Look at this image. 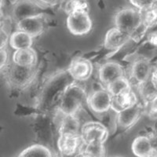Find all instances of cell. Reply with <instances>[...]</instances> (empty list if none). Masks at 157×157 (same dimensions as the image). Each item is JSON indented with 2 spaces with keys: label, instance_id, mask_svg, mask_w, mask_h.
Here are the masks:
<instances>
[{
  "label": "cell",
  "instance_id": "8d00e7d4",
  "mask_svg": "<svg viewBox=\"0 0 157 157\" xmlns=\"http://www.w3.org/2000/svg\"><path fill=\"white\" fill-rule=\"evenodd\" d=\"M150 157H157V156H155V155H152V156H150Z\"/></svg>",
  "mask_w": 157,
  "mask_h": 157
},
{
  "label": "cell",
  "instance_id": "7a4b0ae2",
  "mask_svg": "<svg viewBox=\"0 0 157 157\" xmlns=\"http://www.w3.org/2000/svg\"><path fill=\"white\" fill-rule=\"evenodd\" d=\"M7 84L13 89L24 90L33 82L37 70L35 67H24L18 64H8L1 70Z\"/></svg>",
  "mask_w": 157,
  "mask_h": 157
},
{
  "label": "cell",
  "instance_id": "7402d4cb",
  "mask_svg": "<svg viewBox=\"0 0 157 157\" xmlns=\"http://www.w3.org/2000/svg\"><path fill=\"white\" fill-rule=\"evenodd\" d=\"M139 90L140 96L144 101V105L152 102L157 98V90L154 87L150 79L145 83L137 86Z\"/></svg>",
  "mask_w": 157,
  "mask_h": 157
},
{
  "label": "cell",
  "instance_id": "d4e9b609",
  "mask_svg": "<svg viewBox=\"0 0 157 157\" xmlns=\"http://www.w3.org/2000/svg\"><path fill=\"white\" fill-rule=\"evenodd\" d=\"M82 148L94 157H105V148L102 143H93L89 145H84Z\"/></svg>",
  "mask_w": 157,
  "mask_h": 157
},
{
  "label": "cell",
  "instance_id": "e0dca14e",
  "mask_svg": "<svg viewBox=\"0 0 157 157\" xmlns=\"http://www.w3.org/2000/svg\"><path fill=\"white\" fill-rule=\"evenodd\" d=\"M132 152L137 157H150L154 155L153 149L149 138L146 135H141L133 141Z\"/></svg>",
  "mask_w": 157,
  "mask_h": 157
},
{
  "label": "cell",
  "instance_id": "5b68a950",
  "mask_svg": "<svg viewBox=\"0 0 157 157\" xmlns=\"http://www.w3.org/2000/svg\"><path fill=\"white\" fill-rule=\"evenodd\" d=\"M66 25L71 34L82 36L90 32L93 27V22L88 11H76L68 15Z\"/></svg>",
  "mask_w": 157,
  "mask_h": 157
},
{
  "label": "cell",
  "instance_id": "83f0119b",
  "mask_svg": "<svg viewBox=\"0 0 157 157\" xmlns=\"http://www.w3.org/2000/svg\"><path fill=\"white\" fill-rule=\"evenodd\" d=\"M146 40L151 46L157 47V29L155 25L148 30L146 33Z\"/></svg>",
  "mask_w": 157,
  "mask_h": 157
},
{
  "label": "cell",
  "instance_id": "74e56055",
  "mask_svg": "<svg viewBox=\"0 0 157 157\" xmlns=\"http://www.w3.org/2000/svg\"><path fill=\"white\" fill-rule=\"evenodd\" d=\"M113 157H120V156H113Z\"/></svg>",
  "mask_w": 157,
  "mask_h": 157
},
{
  "label": "cell",
  "instance_id": "7c38bea8",
  "mask_svg": "<svg viewBox=\"0 0 157 157\" xmlns=\"http://www.w3.org/2000/svg\"><path fill=\"white\" fill-rule=\"evenodd\" d=\"M98 76L102 85L106 87L117 78L125 76V73L121 64L116 61H108L100 67Z\"/></svg>",
  "mask_w": 157,
  "mask_h": 157
},
{
  "label": "cell",
  "instance_id": "2e32d148",
  "mask_svg": "<svg viewBox=\"0 0 157 157\" xmlns=\"http://www.w3.org/2000/svg\"><path fill=\"white\" fill-rule=\"evenodd\" d=\"M37 61V53L32 47L17 50L13 54V62L20 66L35 67Z\"/></svg>",
  "mask_w": 157,
  "mask_h": 157
},
{
  "label": "cell",
  "instance_id": "d6986e66",
  "mask_svg": "<svg viewBox=\"0 0 157 157\" xmlns=\"http://www.w3.org/2000/svg\"><path fill=\"white\" fill-rule=\"evenodd\" d=\"M59 127V134H80V123L76 115L64 116Z\"/></svg>",
  "mask_w": 157,
  "mask_h": 157
},
{
  "label": "cell",
  "instance_id": "9c48e42d",
  "mask_svg": "<svg viewBox=\"0 0 157 157\" xmlns=\"http://www.w3.org/2000/svg\"><path fill=\"white\" fill-rule=\"evenodd\" d=\"M152 68L151 62L145 57L134 60L130 67V77L137 86L150 79Z\"/></svg>",
  "mask_w": 157,
  "mask_h": 157
},
{
  "label": "cell",
  "instance_id": "3957f363",
  "mask_svg": "<svg viewBox=\"0 0 157 157\" xmlns=\"http://www.w3.org/2000/svg\"><path fill=\"white\" fill-rule=\"evenodd\" d=\"M115 25L117 29L130 36L142 25L141 11L137 8H123L115 15Z\"/></svg>",
  "mask_w": 157,
  "mask_h": 157
},
{
  "label": "cell",
  "instance_id": "e575fe53",
  "mask_svg": "<svg viewBox=\"0 0 157 157\" xmlns=\"http://www.w3.org/2000/svg\"><path fill=\"white\" fill-rule=\"evenodd\" d=\"M64 1H65V0H61V2H64Z\"/></svg>",
  "mask_w": 157,
  "mask_h": 157
},
{
  "label": "cell",
  "instance_id": "9a60e30c",
  "mask_svg": "<svg viewBox=\"0 0 157 157\" xmlns=\"http://www.w3.org/2000/svg\"><path fill=\"white\" fill-rule=\"evenodd\" d=\"M138 103V98L133 90L124 92L117 96L113 97L112 109L119 113L125 109L132 107Z\"/></svg>",
  "mask_w": 157,
  "mask_h": 157
},
{
  "label": "cell",
  "instance_id": "5bb4252c",
  "mask_svg": "<svg viewBox=\"0 0 157 157\" xmlns=\"http://www.w3.org/2000/svg\"><path fill=\"white\" fill-rule=\"evenodd\" d=\"M130 40V36L116 27L107 32L105 37L104 46L107 50L117 51Z\"/></svg>",
  "mask_w": 157,
  "mask_h": 157
},
{
  "label": "cell",
  "instance_id": "8fae6325",
  "mask_svg": "<svg viewBox=\"0 0 157 157\" xmlns=\"http://www.w3.org/2000/svg\"><path fill=\"white\" fill-rule=\"evenodd\" d=\"M47 19L45 14L26 18L16 24L17 31H21L29 34L32 38L37 37L44 32Z\"/></svg>",
  "mask_w": 157,
  "mask_h": 157
},
{
  "label": "cell",
  "instance_id": "836d02e7",
  "mask_svg": "<svg viewBox=\"0 0 157 157\" xmlns=\"http://www.w3.org/2000/svg\"><path fill=\"white\" fill-rule=\"evenodd\" d=\"M74 157H94V156L91 155V154H90L89 152L85 151L83 148H82V150H81L80 152H78V153H77Z\"/></svg>",
  "mask_w": 157,
  "mask_h": 157
},
{
  "label": "cell",
  "instance_id": "484cf974",
  "mask_svg": "<svg viewBox=\"0 0 157 157\" xmlns=\"http://www.w3.org/2000/svg\"><path fill=\"white\" fill-rule=\"evenodd\" d=\"M129 2L134 8L143 10L152 6L157 2V0H129Z\"/></svg>",
  "mask_w": 157,
  "mask_h": 157
},
{
  "label": "cell",
  "instance_id": "30bf717a",
  "mask_svg": "<svg viewBox=\"0 0 157 157\" xmlns=\"http://www.w3.org/2000/svg\"><path fill=\"white\" fill-rule=\"evenodd\" d=\"M68 72L75 80L83 82L90 78L93 73V64L88 59L77 57L70 63Z\"/></svg>",
  "mask_w": 157,
  "mask_h": 157
},
{
  "label": "cell",
  "instance_id": "d590c367",
  "mask_svg": "<svg viewBox=\"0 0 157 157\" xmlns=\"http://www.w3.org/2000/svg\"><path fill=\"white\" fill-rule=\"evenodd\" d=\"M155 6H157V2H155Z\"/></svg>",
  "mask_w": 157,
  "mask_h": 157
},
{
  "label": "cell",
  "instance_id": "277c9868",
  "mask_svg": "<svg viewBox=\"0 0 157 157\" xmlns=\"http://www.w3.org/2000/svg\"><path fill=\"white\" fill-rule=\"evenodd\" d=\"M47 8L34 0H16L11 6V18L17 24L26 18L46 14Z\"/></svg>",
  "mask_w": 157,
  "mask_h": 157
},
{
  "label": "cell",
  "instance_id": "4fadbf2b",
  "mask_svg": "<svg viewBox=\"0 0 157 157\" xmlns=\"http://www.w3.org/2000/svg\"><path fill=\"white\" fill-rule=\"evenodd\" d=\"M143 112H145V105L138 102L132 107L117 113L118 125L123 129L133 127L140 120Z\"/></svg>",
  "mask_w": 157,
  "mask_h": 157
},
{
  "label": "cell",
  "instance_id": "4316f807",
  "mask_svg": "<svg viewBox=\"0 0 157 157\" xmlns=\"http://www.w3.org/2000/svg\"><path fill=\"white\" fill-rule=\"evenodd\" d=\"M147 116L152 120H157V98L152 102L145 105Z\"/></svg>",
  "mask_w": 157,
  "mask_h": 157
},
{
  "label": "cell",
  "instance_id": "1f68e13d",
  "mask_svg": "<svg viewBox=\"0 0 157 157\" xmlns=\"http://www.w3.org/2000/svg\"><path fill=\"white\" fill-rule=\"evenodd\" d=\"M39 1L46 7H54L61 2V0H39Z\"/></svg>",
  "mask_w": 157,
  "mask_h": 157
},
{
  "label": "cell",
  "instance_id": "f1b7e54d",
  "mask_svg": "<svg viewBox=\"0 0 157 157\" xmlns=\"http://www.w3.org/2000/svg\"><path fill=\"white\" fill-rule=\"evenodd\" d=\"M10 37L8 32L5 30L4 28H1L0 30V49H6L8 43H10Z\"/></svg>",
  "mask_w": 157,
  "mask_h": 157
},
{
  "label": "cell",
  "instance_id": "8992f818",
  "mask_svg": "<svg viewBox=\"0 0 157 157\" xmlns=\"http://www.w3.org/2000/svg\"><path fill=\"white\" fill-rule=\"evenodd\" d=\"M80 135L84 145L93 143L105 144L109 137V130L101 123L90 121L86 122L82 126Z\"/></svg>",
  "mask_w": 157,
  "mask_h": 157
},
{
  "label": "cell",
  "instance_id": "44dd1931",
  "mask_svg": "<svg viewBox=\"0 0 157 157\" xmlns=\"http://www.w3.org/2000/svg\"><path fill=\"white\" fill-rule=\"evenodd\" d=\"M105 89L111 94L112 96L114 97L127 92L130 90H132V87H131V82L129 80V78L123 76L111 82L106 86Z\"/></svg>",
  "mask_w": 157,
  "mask_h": 157
},
{
  "label": "cell",
  "instance_id": "ac0fdd59",
  "mask_svg": "<svg viewBox=\"0 0 157 157\" xmlns=\"http://www.w3.org/2000/svg\"><path fill=\"white\" fill-rule=\"evenodd\" d=\"M33 38L29 34L21 31H17L10 35V46L13 49L17 50H21L32 47Z\"/></svg>",
  "mask_w": 157,
  "mask_h": 157
},
{
  "label": "cell",
  "instance_id": "cb8c5ba5",
  "mask_svg": "<svg viewBox=\"0 0 157 157\" xmlns=\"http://www.w3.org/2000/svg\"><path fill=\"white\" fill-rule=\"evenodd\" d=\"M64 12L67 14L76 11H88L89 5L86 0H66L64 6Z\"/></svg>",
  "mask_w": 157,
  "mask_h": 157
},
{
  "label": "cell",
  "instance_id": "603a6c76",
  "mask_svg": "<svg viewBox=\"0 0 157 157\" xmlns=\"http://www.w3.org/2000/svg\"><path fill=\"white\" fill-rule=\"evenodd\" d=\"M141 11L142 25L147 30L157 25V6L155 4L151 7Z\"/></svg>",
  "mask_w": 157,
  "mask_h": 157
},
{
  "label": "cell",
  "instance_id": "ba28073f",
  "mask_svg": "<svg viewBox=\"0 0 157 157\" xmlns=\"http://www.w3.org/2000/svg\"><path fill=\"white\" fill-rule=\"evenodd\" d=\"M90 109L96 113H105L112 109L113 96L106 89L94 91L87 97Z\"/></svg>",
  "mask_w": 157,
  "mask_h": 157
},
{
  "label": "cell",
  "instance_id": "52a82bcc",
  "mask_svg": "<svg viewBox=\"0 0 157 157\" xmlns=\"http://www.w3.org/2000/svg\"><path fill=\"white\" fill-rule=\"evenodd\" d=\"M83 145L80 134H59L57 148L63 157H74L82 150Z\"/></svg>",
  "mask_w": 157,
  "mask_h": 157
},
{
  "label": "cell",
  "instance_id": "d6a6232c",
  "mask_svg": "<svg viewBox=\"0 0 157 157\" xmlns=\"http://www.w3.org/2000/svg\"><path fill=\"white\" fill-rule=\"evenodd\" d=\"M150 81H151L153 86L157 90V68H155V69L152 71V75H151V77H150Z\"/></svg>",
  "mask_w": 157,
  "mask_h": 157
},
{
  "label": "cell",
  "instance_id": "6da1fadb",
  "mask_svg": "<svg viewBox=\"0 0 157 157\" xmlns=\"http://www.w3.org/2000/svg\"><path fill=\"white\" fill-rule=\"evenodd\" d=\"M85 101H87L86 90L78 82H71L65 87L60 98V113L64 116L76 115Z\"/></svg>",
  "mask_w": 157,
  "mask_h": 157
},
{
  "label": "cell",
  "instance_id": "f546056e",
  "mask_svg": "<svg viewBox=\"0 0 157 157\" xmlns=\"http://www.w3.org/2000/svg\"><path fill=\"white\" fill-rule=\"evenodd\" d=\"M147 136L148 137L150 141H151V144H152L154 155H155V156H157V130L150 133V134Z\"/></svg>",
  "mask_w": 157,
  "mask_h": 157
},
{
  "label": "cell",
  "instance_id": "ffe728a7",
  "mask_svg": "<svg viewBox=\"0 0 157 157\" xmlns=\"http://www.w3.org/2000/svg\"><path fill=\"white\" fill-rule=\"evenodd\" d=\"M17 157H54V155L48 147L36 144L24 149Z\"/></svg>",
  "mask_w": 157,
  "mask_h": 157
},
{
  "label": "cell",
  "instance_id": "4dcf8cb0",
  "mask_svg": "<svg viewBox=\"0 0 157 157\" xmlns=\"http://www.w3.org/2000/svg\"><path fill=\"white\" fill-rule=\"evenodd\" d=\"M8 64V53L6 49H0V66L1 70Z\"/></svg>",
  "mask_w": 157,
  "mask_h": 157
}]
</instances>
